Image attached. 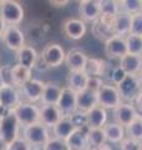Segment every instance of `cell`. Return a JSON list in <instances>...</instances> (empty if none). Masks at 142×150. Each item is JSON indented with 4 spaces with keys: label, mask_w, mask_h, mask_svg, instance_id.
<instances>
[{
    "label": "cell",
    "mask_w": 142,
    "mask_h": 150,
    "mask_svg": "<svg viewBox=\"0 0 142 150\" xmlns=\"http://www.w3.org/2000/svg\"><path fill=\"white\" fill-rule=\"evenodd\" d=\"M0 18L6 25L20 24L24 19V9L21 4L15 0H1L0 1Z\"/></svg>",
    "instance_id": "1"
},
{
    "label": "cell",
    "mask_w": 142,
    "mask_h": 150,
    "mask_svg": "<svg viewBox=\"0 0 142 150\" xmlns=\"http://www.w3.org/2000/svg\"><path fill=\"white\" fill-rule=\"evenodd\" d=\"M13 111L20 126H24V128L40 123V108L36 106L35 104L21 101Z\"/></svg>",
    "instance_id": "2"
},
{
    "label": "cell",
    "mask_w": 142,
    "mask_h": 150,
    "mask_svg": "<svg viewBox=\"0 0 142 150\" xmlns=\"http://www.w3.org/2000/svg\"><path fill=\"white\" fill-rule=\"evenodd\" d=\"M20 131V124L16 119L14 111H8L5 115L1 116L0 121V138L10 145L13 142L19 138Z\"/></svg>",
    "instance_id": "3"
},
{
    "label": "cell",
    "mask_w": 142,
    "mask_h": 150,
    "mask_svg": "<svg viewBox=\"0 0 142 150\" xmlns=\"http://www.w3.org/2000/svg\"><path fill=\"white\" fill-rule=\"evenodd\" d=\"M24 139L27 142L30 146H44V145L50 140V133L49 128L41 123H36L34 125L24 128Z\"/></svg>",
    "instance_id": "4"
},
{
    "label": "cell",
    "mask_w": 142,
    "mask_h": 150,
    "mask_svg": "<svg viewBox=\"0 0 142 150\" xmlns=\"http://www.w3.org/2000/svg\"><path fill=\"white\" fill-rule=\"evenodd\" d=\"M97 104L103 109H116L122 104L121 95L118 93L117 86L112 84H105L100 90L97 91Z\"/></svg>",
    "instance_id": "5"
},
{
    "label": "cell",
    "mask_w": 142,
    "mask_h": 150,
    "mask_svg": "<svg viewBox=\"0 0 142 150\" xmlns=\"http://www.w3.org/2000/svg\"><path fill=\"white\" fill-rule=\"evenodd\" d=\"M21 103L20 90L14 85L0 86V109L5 111H13Z\"/></svg>",
    "instance_id": "6"
},
{
    "label": "cell",
    "mask_w": 142,
    "mask_h": 150,
    "mask_svg": "<svg viewBox=\"0 0 142 150\" xmlns=\"http://www.w3.org/2000/svg\"><path fill=\"white\" fill-rule=\"evenodd\" d=\"M41 56L49 68H58L65 62L66 53L61 45L56 43H50L44 48Z\"/></svg>",
    "instance_id": "7"
},
{
    "label": "cell",
    "mask_w": 142,
    "mask_h": 150,
    "mask_svg": "<svg viewBox=\"0 0 142 150\" xmlns=\"http://www.w3.org/2000/svg\"><path fill=\"white\" fill-rule=\"evenodd\" d=\"M1 39L6 48L14 51H19L22 46H25L24 33L15 25H8Z\"/></svg>",
    "instance_id": "8"
},
{
    "label": "cell",
    "mask_w": 142,
    "mask_h": 150,
    "mask_svg": "<svg viewBox=\"0 0 142 150\" xmlns=\"http://www.w3.org/2000/svg\"><path fill=\"white\" fill-rule=\"evenodd\" d=\"M77 93L71 90L70 88H63L60 99L58 103V108L63 112L64 116H72L77 111Z\"/></svg>",
    "instance_id": "9"
},
{
    "label": "cell",
    "mask_w": 142,
    "mask_h": 150,
    "mask_svg": "<svg viewBox=\"0 0 142 150\" xmlns=\"http://www.w3.org/2000/svg\"><path fill=\"white\" fill-rule=\"evenodd\" d=\"M117 89L121 95V99L125 100V103H132L141 91L137 76H134V75H127L125 80L117 85Z\"/></svg>",
    "instance_id": "10"
},
{
    "label": "cell",
    "mask_w": 142,
    "mask_h": 150,
    "mask_svg": "<svg viewBox=\"0 0 142 150\" xmlns=\"http://www.w3.org/2000/svg\"><path fill=\"white\" fill-rule=\"evenodd\" d=\"M44 88H45L44 81L37 80V79H31L30 81H27L25 85L20 88V94L27 103L35 104V103L41 100Z\"/></svg>",
    "instance_id": "11"
},
{
    "label": "cell",
    "mask_w": 142,
    "mask_h": 150,
    "mask_svg": "<svg viewBox=\"0 0 142 150\" xmlns=\"http://www.w3.org/2000/svg\"><path fill=\"white\" fill-rule=\"evenodd\" d=\"M113 116L117 124L127 128L138 116V112L136 111L132 103H122L116 109H113Z\"/></svg>",
    "instance_id": "12"
},
{
    "label": "cell",
    "mask_w": 142,
    "mask_h": 150,
    "mask_svg": "<svg viewBox=\"0 0 142 150\" xmlns=\"http://www.w3.org/2000/svg\"><path fill=\"white\" fill-rule=\"evenodd\" d=\"M79 14H80V19L85 23L100 20L101 18L100 1H97V0H82V1H80Z\"/></svg>",
    "instance_id": "13"
},
{
    "label": "cell",
    "mask_w": 142,
    "mask_h": 150,
    "mask_svg": "<svg viewBox=\"0 0 142 150\" xmlns=\"http://www.w3.org/2000/svg\"><path fill=\"white\" fill-rule=\"evenodd\" d=\"M61 29H63V33L69 38V39L72 40H79L84 38V35L86 34V24L85 21H82L81 19H66V20L61 25Z\"/></svg>",
    "instance_id": "14"
},
{
    "label": "cell",
    "mask_w": 142,
    "mask_h": 150,
    "mask_svg": "<svg viewBox=\"0 0 142 150\" xmlns=\"http://www.w3.org/2000/svg\"><path fill=\"white\" fill-rule=\"evenodd\" d=\"M105 53L108 58H124L125 55L129 54L126 45V39L124 36L113 35L110 39L106 40L105 45Z\"/></svg>",
    "instance_id": "15"
},
{
    "label": "cell",
    "mask_w": 142,
    "mask_h": 150,
    "mask_svg": "<svg viewBox=\"0 0 142 150\" xmlns=\"http://www.w3.org/2000/svg\"><path fill=\"white\" fill-rule=\"evenodd\" d=\"M87 133H89L87 125H84V126L77 128L67 139H66V143H67L69 149L70 150H86V149H90Z\"/></svg>",
    "instance_id": "16"
},
{
    "label": "cell",
    "mask_w": 142,
    "mask_h": 150,
    "mask_svg": "<svg viewBox=\"0 0 142 150\" xmlns=\"http://www.w3.org/2000/svg\"><path fill=\"white\" fill-rule=\"evenodd\" d=\"M131 19L132 15L127 14L125 11H120L111 20V30L113 33V35H118V36H127L130 34V30H131Z\"/></svg>",
    "instance_id": "17"
},
{
    "label": "cell",
    "mask_w": 142,
    "mask_h": 150,
    "mask_svg": "<svg viewBox=\"0 0 142 150\" xmlns=\"http://www.w3.org/2000/svg\"><path fill=\"white\" fill-rule=\"evenodd\" d=\"M64 118L58 105H42L40 108V123L46 128H54Z\"/></svg>",
    "instance_id": "18"
},
{
    "label": "cell",
    "mask_w": 142,
    "mask_h": 150,
    "mask_svg": "<svg viewBox=\"0 0 142 150\" xmlns=\"http://www.w3.org/2000/svg\"><path fill=\"white\" fill-rule=\"evenodd\" d=\"M87 56L86 54L81 50L74 49L70 50L65 56V64L67 65V68L70 70V73L74 71H84L85 67L87 63Z\"/></svg>",
    "instance_id": "19"
},
{
    "label": "cell",
    "mask_w": 142,
    "mask_h": 150,
    "mask_svg": "<svg viewBox=\"0 0 142 150\" xmlns=\"http://www.w3.org/2000/svg\"><path fill=\"white\" fill-rule=\"evenodd\" d=\"M89 129H101L107 124V111L101 106H96L85 114Z\"/></svg>",
    "instance_id": "20"
},
{
    "label": "cell",
    "mask_w": 142,
    "mask_h": 150,
    "mask_svg": "<svg viewBox=\"0 0 142 150\" xmlns=\"http://www.w3.org/2000/svg\"><path fill=\"white\" fill-rule=\"evenodd\" d=\"M76 100H77V111L84 112V114H86V112H89L91 109L98 105L97 93L89 90V89H85V90L77 93Z\"/></svg>",
    "instance_id": "21"
},
{
    "label": "cell",
    "mask_w": 142,
    "mask_h": 150,
    "mask_svg": "<svg viewBox=\"0 0 142 150\" xmlns=\"http://www.w3.org/2000/svg\"><path fill=\"white\" fill-rule=\"evenodd\" d=\"M120 60V67L125 70L127 75L138 76V74L142 71V56L127 54Z\"/></svg>",
    "instance_id": "22"
},
{
    "label": "cell",
    "mask_w": 142,
    "mask_h": 150,
    "mask_svg": "<svg viewBox=\"0 0 142 150\" xmlns=\"http://www.w3.org/2000/svg\"><path fill=\"white\" fill-rule=\"evenodd\" d=\"M76 129L77 126L75 125L71 116H64L53 128V134H54V138L66 140Z\"/></svg>",
    "instance_id": "23"
},
{
    "label": "cell",
    "mask_w": 142,
    "mask_h": 150,
    "mask_svg": "<svg viewBox=\"0 0 142 150\" xmlns=\"http://www.w3.org/2000/svg\"><path fill=\"white\" fill-rule=\"evenodd\" d=\"M63 88L59 86L56 83H45V88L41 96V104L42 105H58Z\"/></svg>",
    "instance_id": "24"
},
{
    "label": "cell",
    "mask_w": 142,
    "mask_h": 150,
    "mask_svg": "<svg viewBox=\"0 0 142 150\" xmlns=\"http://www.w3.org/2000/svg\"><path fill=\"white\" fill-rule=\"evenodd\" d=\"M39 58L36 50L32 48V46H22V48L16 51V60H18V64L21 65V67H25L27 69H32L35 68V64H36V60Z\"/></svg>",
    "instance_id": "25"
},
{
    "label": "cell",
    "mask_w": 142,
    "mask_h": 150,
    "mask_svg": "<svg viewBox=\"0 0 142 150\" xmlns=\"http://www.w3.org/2000/svg\"><path fill=\"white\" fill-rule=\"evenodd\" d=\"M100 9H101L100 20H102L103 23H106L108 25L111 24L112 19L121 11L120 1H115V0H101Z\"/></svg>",
    "instance_id": "26"
},
{
    "label": "cell",
    "mask_w": 142,
    "mask_h": 150,
    "mask_svg": "<svg viewBox=\"0 0 142 150\" xmlns=\"http://www.w3.org/2000/svg\"><path fill=\"white\" fill-rule=\"evenodd\" d=\"M30 80H31V69L21 67L19 64L11 67V83L15 88L20 89Z\"/></svg>",
    "instance_id": "27"
},
{
    "label": "cell",
    "mask_w": 142,
    "mask_h": 150,
    "mask_svg": "<svg viewBox=\"0 0 142 150\" xmlns=\"http://www.w3.org/2000/svg\"><path fill=\"white\" fill-rule=\"evenodd\" d=\"M103 131H105V134H106L107 143L120 144L122 140L126 138L125 128L117 123H107L103 126Z\"/></svg>",
    "instance_id": "28"
},
{
    "label": "cell",
    "mask_w": 142,
    "mask_h": 150,
    "mask_svg": "<svg viewBox=\"0 0 142 150\" xmlns=\"http://www.w3.org/2000/svg\"><path fill=\"white\" fill-rule=\"evenodd\" d=\"M87 83H89V75L85 71H74L70 73L67 78V88L75 93H80L87 89Z\"/></svg>",
    "instance_id": "29"
},
{
    "label": "cell",
    "mask_w": 142,
    "mask_h": 150,
    "mask_svg": "<svg viewBox=\"0 0 142 150\" xmlns=\"http://www.w3.org/2000/svg\"><path fill=\"white\" fill-rule=\"evenodd\" d=\"M106 70H107V65L103 60L100 59H87L86 67H85L84 71L89 76H102V75H106Z\"/></svg>",
    "instance_id": "30"
},
{
    "label": "cell",
    "mask_w": 142,
    "mask_h": 150,
    "mask_svg": "<svg viewBox=\"0 0 142 150\" xmlns=\"http://www.w3.org/2000/svg\"><path fill=\"white\" fill-rule=\"evenodd\" d=\"M87 139H89L90 149L97 148V146H100V145H103V144L107 143L106 134H105V131H103V128H101V129H89Z\"/></svg>",
    "instance_id": "31"
},
{
    "label": "cell",
    "mask_w": 142,
    "mask_h": 150,
    "mask_svg": "<svg viewBox=\"0 0 142 150\" xmlns=\"http://www.w3.org/2000/svg\"><path fill=\"white\" fill-rule=\"evenodd\" d=\"M125 39H126V45H127L129 54L142 56V36L129 34Z\"/></svg>",
    "instance_id": "32"
},
{
    "label": "cell",
    "mask_w": 142,
    "mask_h": 150,
    "mask_svg": "<svg viewBox=\"0 0 142 150\" xmlns=\"http://www.w3.org/2000/svg\"><path fill=\"white\" fill-rule=\"evenodd\" d=\"M125 131L127 134V138L141 142L142 140V116L141 115L137 116V118L127 126Z\"/></svg>",
    "instance_id": "33"
},
{
    "label": "cell",
    "mask_w": 142,
    "mask_h": 150,
    "mask_svg": "<svg viewBox=\"0 0 142 150\" xmlns=\"http://www.w3.org/2000/svg\"><path fill=\"white\" fill-rule=\"evenodd\" d=\"M141 4L142 0H122L120 1V8L122 11H125L130 15H136L141 13Z\"/></svg>",
    "instance_id": "34"
},
{
    "label": "cell",
    "mask_w": 142,
    "mask_h": 150,
    "mask_svg": "<svg viewBox=\"0 0 142 150\" xmlns=\"http://www.w3.org/2000/svg\"><path fill=\"white\" fill-rule=\"evenodd\" d=\"M42 150H70V149L67 146L66 140L58 139V138H50L49 142L42 146Z\"/></svg>",
    "instance_id": "35"
},
{
    "label": "cell",
    "mask_w": 142,
    "mask_h": 150,
    "mask_svg": "<svg viewBox=\"0 0 142 150\" xmlns=\"http://www.w3.org/2000/svg\"><path fill=\"white\" fill-rule=\"evenodd\" d=\"M130 34L142 36V14L141 13L136 14V15H132Z\"/></svg>",
    "instance_id": "36"
},
{
    "label": "cell",
    "mask_w": 142,
    "mask_h": 150,
    "mask_svg": "<svg viewBox=\"0 0 142 150\" xmlns=\"http://www.w3.org/2000/svg\"><path fill=\"white\" fill-rule=\"evenodd\" d=\"M127 76V74L125 73V70L122 69L120 65L117 68H115L111 73V81H112V85L117 86L118 84H121L122 81L125 80V78Z\"/></svg>",
    "instance_id": "37"
},
{
    "label": "cell",
    "mask_w": 142,
    "mask_h": 150,
    "mask_svg": "<svg viewBox=\"0 0 142 150\" xmlns=\"http://www.w3.org/2000/svg\"><path fill=\"white\" fill-rule=\"evenodd\" d=\"M120 149L121 150H141L142 145H141V142H137V140L130 139V138H125L120 143Z\"/></svg>",
    "instance_id": "38"
},
{
    "label": "cell",
    "mask_w": 142,
    "mask_h": 150,
    "mask_svg": "<svg viewBox=\"0 0 142 150\" xmlns=\"http://www.w3.org/2000/svg\"><path fill=\"white\" fill-rule=\"evenodd\" d=\"M103 85H105V83H103L102 78H100V76H89V83H87L89 90H92L95 93H97Z\"/></svg>",
    "instance_id": "39"
},
{
    "label": "cell",
    "mask_w": 142,
    "mask_h": 150,
    "mask_svg": "<svg viewBox=\"0 0 142 150\" xmlns=\"http://www.w3.org/2000/svg\"><path fill=\"white\" fill-rule=\"evenodd\" d=\"M0 78H1L3 85H13L11 83V67L3 65L0 68Z\"/></svg>",
    "instance_id": "40"
},
{
    "label": "cell",
    "mask_w": 142,
    "mask_h": 150,
    "mask_svg": "<svg viewBox=\"0 0 142 150\" xmlns=\"http://www.w3.org/2000/svg\"><path fill=\"white\" fill-rule=\"evenodd\" d=\"M9 150H31V146L27 144V142L24 138L19 137L15 142L10 144V149Z\"/></svg>",
    "instance_id": "41"
},
{
    "label": "cell",
    "mask_w": 142,
    "mask_h": 150,
    "mask_svg": "<svg viewBox=\"0 0 142 150\" xmlns=\"http://www.w3.org/2000/svg\"><path fill=\"white\" fill-rule=\"evenodd\" d=\"M132 104H134L136 111L138 112V115L142 116V91L138 93V95L135 98V100L132 101Z\"/></svg>",
    "instance_id": "42"
},
{
    "label": "cell",
    "mask_w": 142,
    "mask_h": 150,
    "mask_svg": "<svg viewBox=\"0 0 142 150\" xmlns=\"http://www.w3.org/2000/svg\"><path fill=\"white\" fill-rule=\"evenodd\" d=\"M6 24L5 23H4V20L1 18H0V39H1L3 38V34H4V31H5V29H6Z\"/></svg>",
    "instance_id": "43"
},
{
    "label": "cell",
    "mask_w": 142,
    "mask_h": 150,
    "mask_svg": "<svg viewBox=\"0 0 142 150\" xmlns=\"http://www.w3.org/2000/svg\"><path fill=\"white\" fill-rule=\"evenodd\" d=\"M10 149V145H9L5 140H3L0 138V150H9Z\"/></svg>",
    "instance_id": "44"
},
{
    "label": "cell",
    "mask_w": 142,
    "mask_h": 150,
    "mask_svg": "<svg viewBox=\"0 0 142 150\" xmlns=\"http://www.w3.org/2000/svg\"><path fill=\"white\" fill-rule=\"evenodd\" d=\"M90 150H112V148L106 143V144L100 145V146H97V148H92V149H90Z\"/></svg>",
    "instance_id": "45"
},
{
    "label": "cell",
    "mask_w": 142,
    "mask_h": 150,
    "mask_svg": "<svg viewBox=\"0 0 142 150\" xmlns=\"http://www.w3.org/2000/svg\"><path fill=\"white\" fill-rule=\"evenodd\" d=\"M137 80H138V85H140V90L142 91V71L138 74V76H137Z\"/></svg>",
    "instance_id": "46"
},
{
    "label": "cell",
    "mask_w": 142,
    "mask_h": 150,
    "mask_svg": "<svg viewBox=\"0 0 142 150\" xmlns=\"http://www.w3.org/2000/svg\"><path fill=\"white\" fill-rule=\"evenodd\" d=\"M51 4H59V5L58 6H65V4H67L69 1H58V3H56V1H50Z\"/></svg>",
    "instance_id": "47"
},
{
    "label": "cell",
    "mask_w": 142,
    "mask_h": 150,
    "mask_svg": "<svg viewBox=\"0 0 142 150\" xmlns=\"http://www.w3.org/2000/svg\"><path fill=\"white\" fill-rule=\"evenodd\" d=\"M3 85V81H1V78H0V86Z\"/></svg>",
    "instance_id": "48"
},
{
    "label": "cell",
    "mask_w": 142,
    "mask_h": 150,
    "mask_svg": "<svg viewBox=\"0 0 142 150\" xmlns=\"http://www.w3.org/2000/svg\"><path fill=\"white\" fill-rule=\"evenodd\" d=\"M141 14H142V4H141Z\"/></svg>",
    "instance_id": "49"
},
{
    "label": "cell",
    "mask_w": 142,
    "mask_h": 150,
    "mask_svg": "<svg viewBox=\"0 0 142 150\" xmlns=\"http://www.w3.org/2000/svg\"><path fill=\"white\" fill-rule=\"evenodd\" d=\"M0 121H1V115H0Z\"/></svg>",
    "instance_id": "50"
},
{
    "label": "cell",
    "mask_w": 142,
    "mask_h": 150,
    "mask_svg": "<svg viewBox=\"0 0 142 150\" xmlns=\"http://www.w3.org/2000/svg\"><path fill=\"white\" fill-rule=\"evenodd\" d=\"M141 145H142V140H141Z\"/></svg>",
    "instance_id": "51"
},
{
    "label": "cell",
    "mask_w": 142,
    "mask_h": 150,
    "mask_svg": "<svg viewBox=\"0 0 142 150\" xmlns=\"http://www.w3.org/2000/svg\"><path fill=\"white\" fill-rule=\"evenodd\" d=\"M86 150H90V149H86Z\"/></svg>",
    "instance_id": "52"
},
{
    "label": "cell",
    "mask_w": 142,
    "mask_h": 150,
    "mask_svg": "<svg viewBox=\"0 0 142 150\" xmlns=\"http://www.w3.org/2000/svg\"><path fill=\"white\" fill-rule=\"evenodd\" d=\"M141 150H142V149H141Z\"/></svg>",
    "instance_id": "53"
}]
</instances>
